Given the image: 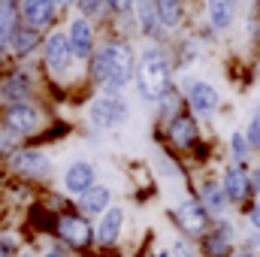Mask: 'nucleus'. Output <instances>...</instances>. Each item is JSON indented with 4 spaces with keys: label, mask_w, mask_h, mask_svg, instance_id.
<instances>
[{
    "label": "nucleus",
    "mask_w": 260,
    "mask_h": 257,
    "mask_svg": "<svg viewBox=\"0 0 260 257\" xmlns=\"http://www.w3.org/2000/svg\"><path fill=\"white\" fill-rule=\"evenodd\" d=\"M88 76L100 85L103 94H124L136 76V52L127 40H106L88 58Z\"/></svg>",
    "instance_id": "1"
},
{
    "label": "nucleus",
    "mask_w": 260,
    "mask_h": 257,
    "mask_svg": "<svg viewBox=\"0 0 260 257\" xmlns=\"http://www.w3.org/2000/svg\"><path fill=\"white\" fill-rule=\"evenodd\" d=\"M136 91L142 100L154 103L170 85H173V64L167 58V52L160 46H145L139 55H136Z\"/></svg>",
    "instance_id": "2"
},
{
    "label": "nucleus",
    "mask_w": 260,
    "mask_h": 257,
    "mask_svg": "<svg viewBox=\"0 0 260 257\" xmlns=\"http://www.w3.org/2000/svg\"><path fill=\"white\" fill-rule=\"evenodd\" d=\"M52 239L61 242L70 254H79V257L97 254V242H94V218L82 215L76 206H67V209L58 212V218H55V230H52Z\"/></svg>",
    "instance_id": "3"
},
{
    "label": "nucleus",
    "mask_w": 260,
    "mask_h": 257,
    "mask_svg": "<svg viewBox=\"0 0 260 257\" xmlns=\"http://www.w3.org/2000/svg\"><path fill=\"white\" fill-rule=\"evenodd\" d=\"M6 173L27 182V185H46L52 182L55 176V164L46 151L40 148H30V145H21V148H9L6 151Z\"/></svg>",
    "instance_id": "4"
},
{
    "label": "nucleus",
    "mask_w": 260,
    "mask_h": 257,
    "mask_svg": "<svg viewBox=\"0 0 260 257\" xmlns=\"http://www.w3.org/2000/svg\"><path fill=\"white\" fill-rule=\"evenodd\" d=\"M46 124V112L40 103L24 100V103H3L0 109V133L3 139H27L37 136Z\"/></svg>",
    "instance_id": "5"
},
{
    "label": "nucleus",
    "mask_w": 260,
    "mask_h": 257,
    "mask_svg": "<svg viewBox=\"0 0 260 257\" xmlns=\"http://www.w3.org/2000/svg\"><path fill=\"white\" fill-rule=\"evenodd\" d=\"M170 221H173V227H176V233L179 236H185V239H200L209 227H212V215L206 212V206L197 200L194 194L191 197H185L179 206H173L170 209Z\"/></svg>",
    "instance_id": "6"
},
{
    "label": "nucleus",
    "mask_w": 260,
    "mask_h": 257,
    "mask_svg": "<svg viewBox=\"0 0 260 257\" xmlns=\"http://www.w3.org/2000/svg\"><path fill=\"white\" fill-rule=\"evenodd\" d=\"M43 64L46 70L55 76V79H64L73 73V67L79 64L73 49H70V40H67L64 27H52L46 37H43Z\"/></svg>",
    "instance_id": "7"
},
{
    "label": "nucleus",
    "mask_w": 260,
    "mask_h": 257,
    "mask_svg": "<svg viewBox=\"0 0 260 257\" xmlns=\"http://www.w3.org/2000/svg\"><path fill=\"white\" fill-rule=\"evenodd\" d=\"M236 242H239V230L224 215V218H215L212 227L197 239V248H200V257H230Z\"/></svg>",
    "instance_id": "8"
},
{
    "label": "nucleus",
    "mask_w": 260,
    "mask_h": 257,
    "mask_svg": "<svg viewBox=\"0 0 260 257\" xmlns=\"http://www.w3.org/2000/svg\"><path fill=\"white\" fill-rule=\"evenodd\" d=\"M130 118V106L121 94H100L88 103V121L97 130H115Z\"/></svg>",
    "instance_id": "9"
},
{
    "label": "nucleus",
    "mask_w": 260,
    "mask_h": 257,
    "mask_svg": "<svg viewBox=\"0 0 260 257\" xmlns=\"http://www.w3.org/2000/svg\"><path fill=\"white\" fill-rule=\"evenodd\" d=\"M124 221H127V212L118 203H112L103 215L94 218V242H97V251L100 254H109V251H115L121 245Z\"/></svg>",
    "instance_id": "10"
},
{
    "label": "nucleus",
    "mask_w": 260,
    "mask_h": 257,
    "mask_svg": "<svg viewBox=\"0 0 260 257\" xmlns=\"http://www.w3.org/2000/svg\"><path fill=\"white\" fill-rule=\"evenodd\" d=\"M221 191L227 197L230 209H245L251 200H254V191H251V170L248 164H227L224 173H221Z\"/></svg>",
    "instance_id": "11"
},
{
    "label": "nucleus",
    "mask_w": 260,
    "mask_h": 257,
    "mask_svg": "<svg viewBox=\"0 0 260 257\" xmlns=\"http://www.w3.org/2000/svg\"><path fill=\"white\" fill-rule=\"evenodd\" d=\"M182 94H185V103L191 106V112L209 118L218 106H221V94L215 85L203 82V79H182Z\"/></svg>",
    "instance_id": "12"
},
{
    "label": "nucleus",
    "mask_w": 260,
    "mask_h": 257,
    "mask_svg": "<svg viewBox=\"0 0 260 257\" xmlns=\"http://www.w3.org/2000/svg\"><path fill=\"white\" fill-rule=\"evenodd\" d=\"M34 76L27 67H9L0 76V100L3 103H24L34 100Z\"/></svg>",
    "instance_id": "13"
},
{
    "label": "nucleus",
    "mask_w": 260,
    "mask_h": 257,
    "mask_svg": "<svg viewBox=\"0 0 260 257\" xmlns=\"http://www.w3.org/2000/svg\"><path fill=\"white\" fill-rule=\"evenodd\" d=\"M58 12L61 9L55 6V0H18V18H21V24L34 27L40 34H46V30L55 27Z\"/></svg>",
    "instance_id": "14"
},
{
    "label": "nucleus",
    "mask_w": 260,
    "mask_h": 257,
    "mask_svg": "<svg viewBox=\"0 0 260 257\" xmlns=\"http://www.w3.org/2000/svg\"><path fill=\"white\" fill-rule=\"evenodd\" d=\"M67 40H70V49L76 55V61H88L97 49V34H94V21L85 18V15H76L70 24H67Z\"/></svg>",
    "instance_id": "15"
},
{
    "label": "nucleus",
    "mask_w": 260,
    "mask_h": 257,
    "mask_svg": "<svg viewBox=\"0 0 260 257\" xmlns=\"http://www.w3.org/2000/svg\"><path fill=\"white\" fill-rule=\"evenodd\" d=\"M91 185H97V167L91 160H73L61 176V194L70 197V200L85 194Z\"/></svg>",
    "instance_id": "16"
},
{
    "label": "nucleus",
    "mask_w": 260,
    "mask_h": 257,
    "mask_svg": "<svg viewBox=\"0 0 260 257\" xmlns=\"http://www.w3.org/2000/svg\"><path fill=\"white\" fill-rule=\"evenodd\" d=\"M43 37L46 34H40V30H34V27H27V24H15L12 27V34L6 37V52L15 58V61H27L30 55H37L40 49H43Z\"/></svg>",
    "instance_id": "17"
},
{
    "label": "nucleus",
    "mask_w": 260,
    "mask_h": 257,
    "mask_svg": "<svg viewBox=\"0 0 260 257\" xmlns=\"http://www.w3.org/2000/svg\"><path fill=\"white\" fill-rule=\"evenodd\" d=\"M167 139H170V145L179 148V151L194 148L197 142H200V124H197V118L191 112H182V115H176L173 121H167Z\"/></svg>",
    "instance_id": "18"
},
{
    "label": "nucleus",
    "mask_w": 260,
    "mask_h": 257,
    "mask_svg": "<svg viewBox=\"0 0 260 257\" xmlns=\"http://www.w3.org/2000/svg\"><path fill=\"white\" fill-rule=\"evenodd\" d=\"M133 15H136V27L145 40H154L160 43L164 40V27H160V18H157V3L154 0H133Z\"/></svg>",
    "instance_id": "19"
},
{
    "label": "nucleus",
    "mask_w": 260,
    "mask_h": 257,
    "mask_svg": "<svg viewBox=\"0 0 260 257\" xmlns=\"http://www.w3.org/2000/svg\"><path fill=\"white\" fill-rule=\"evenodd\" d=\"M73 206L82 212V215H88V218H97V215H103L109 206H112V191H109V185H91L85 194H79L76 200H73Z\"/></svg>",
    "instance_id": "20"
},
{
    "label": "nucleus",
    "mask_w": 260,
    "mask_h": 257,
    "mask_svg": "<svg viewBox=\"0 0 260 257\" xmlns=\"http://www.w3.org/2000/svg\"><path fill=\"white\" fill-rule=\"evenodd\" d=\"M194 197L206 206V212H209L212 218H224V215L230 212V203H227V197L221 191V182H218V179H203V182L197 185Z\"/></svg>",
    "instance_id": "21"
},
{
    "label": "nucleus",
    "mask_w": 260,
    "mask_h": 257,
    "mask_svg": "<svg viewBox=\"0 0 260 257\" xmlns=\"http://www.w3.org/2000/svg\"><path fill=\"white\" fill-rule=\"evenodd\" d=\"M206 18L212 30H227L236 21V0H206Z\"/></svg>",
    "instance_id": "22"
},
{
    "label": "nucleus",
    "mask_w": 260,
    "mask_h": 257,
    "mask_svg": "<svg viewBox=\"0 0 260 257\" xmlns=\"http://www.w3.org/2000/svg\"><path fill=\"white\" fill-rule=\"evenodd\" d=\"M154 103H157V112H160L164 121H173L176 115L185 112V94H182V88H176V85H170Z\"/></svg>",
    "instance_id": "23"
},
{
    "label": "nucleus",
    "mask_w": 260,
    "mask_h": 257,
    "mask_svg": "<svg viewBox=\"0 0 260 257\" xmlns=\"http://www.w3.org/2000/svg\"><path fill=\"white\" fill-rule=\"evenodd\" d=\"M164 30H179L185 21V0H154Z\"/></svg>",
    "instance_id": "24"
},
{
    "label": "nucleus",
    "mask_w": 260,
    "mask_h": 257,
    "mask_svg": "<svg viewBox=\"0 0 260 257\" xmlns=\"http://www.w3.org/2000/svg\"><path fill=\"white\" fill-rule=\"evenodd\" d=\"M18 21V0H0V46H6V37Z\"/></svg>",
    "instance_id": "25"
},
{
    "label": "nucleus",
    "mask_w": 260,
    "mask_h": 257,
    "mask_svg": "<svg viewBox=\"0 0 260 257\" xmlns=\"http://www.w3.org/2000/svg\"><path fill=\"white\" fill-rule=\"evenodd\" d=\"M73 6L79 9V15H85V18H106V12H109V6H106V0H73Z\"/></svg>",
    "instance_id": "26"
},
{
    "label": "nucleus",
    "mask_w": 260,
    "mask_h": 257,
    "mask_svg": "<svg viewBox=\"0 0 260 257\" xmlns=\"http://www.w3.org/2000/svg\"><path fill=\"white\" fill-rule=\"evenodd\" d=\"M230 154H233V164H248L251 145H248L245 133H233V136H230Z\"/></svg>",
    "instance_id": "27"
},
{
    "label": "nucleus",
    "mask_w": 260,
    "mask_h": 257,
    "mask_svg": "<svg viewBox=\"0 0 260 257\" xmlns=\"http://www.w3.org/2000/svg\"><path fill=\"white\" fill-rule=\"evenodd\" d=\"M21 251V236L12 230H0V257H18Z\"/></svg>",
    "instance_id": "28"
},
{
    "label": "nucleus",
    "mask_w": 260,
    "mask_h": 257,
    "mask_svg": "<svg viewBox=\"0 0 260 257\" xmlns=\"http://www.w3.org/2000/svg\"><path fill=\"white\" fill-rule=\"evenodd\" d=\"M170 257H200L194 239H185V236H176L173 245H170Z\"/></svg>",
    "instance_id": "29"
},
{
    "label": "nucleus",
    "mask_w": 260,
    "mask_h": 257,
    "mask_svg": "<svg viewBox=\"0 0 260 257\" xmlns=\"http://www.w3.org/2000/svg\"><path fill=\"white\" fill-rule=\"evenodd\" d=\"M245 139H248L251 151H257L260 148V109L251 115V121H248V127H245Z\"/></svg>",
    "instance_id": "30"
},
{
    "label": "nucleus",
    "mask_w": 260,
    "mask_h": 257,
    "mask_svg": "<svg viewBox=\"0 0 260 257\" xmlns=\"http://www.w3.org/2000/svg\"><path fill=\"white\" fill-rule=\"evenodd\" d=\"M242 215H245V221H248V230H257L260 233V197H254V200L242 209Z\"/></svg>",
    "instance_id": "31"
},
{
    "label": "nucleus",
    "mask_w": 260,
    "mask_h": 257,
    "mask_svg": "<svg viewBox=\"0 0 260 257\" xmlns=\"http://www.w3.org/2000/svg\"><path fill=\"white\" fill-rule=\"evenodd\" d=\"M40 257H73L67 251L61 242H55V239H49V242H43V248H40Z\"/></svg>",
    "instance_id": "32"
},
{
    "label": "nucleus",
    "mask_w": 260,
    "mask_h": 257,
    "mask_svg": "<svg viewBox=\"0 0 260 257\" xmlns=\"http://www.w3.org/2000/svg\"><path fill=\"white\" fill-rule=\"evenodd\" d=\"M106 6H109V12H115V15H130V12H133V0H106Z\"/></svg>",
    "instance_id": "33"
},
{
    "label": "nucleus",
    "mask_w": 260,
    "mask_h": 257,
    "mask_svg": "<svg viewBox=\"0 0 260 257\" xmlns=\"http://www.w3.org/2000/svg\"><path fill=\"white\" fill-rule=\"evenodd\" d=\"M236 245L251 248V251H260V233H257V230H248L245 236H239V242H236Z\"/></svg>",
    "instance_id": "34"
},
{
    "label": "nucleus",
    "mask_w": 260,
    "mask_h": 257,
    "mask_svg": "<svg viewBox=\"0 0 260 257\" xmlns=\"http://www.w3.org/2000/svg\"><path fill=\"white\" fill-rule=\"evenodd\" d=\"M251 191H254V197H260V164L251 170Z\"/></svg>",
    "instance_id": "35"
},
{
    "label": "nucleus",
    "mask_w": 260,
    "mask_h": 257,
    "mask_svg": "<svg viewBox=\"0 0 260 257\" xmlns=\"http://www.w3.org/2000/svg\"><path fill=\"white\" fill-rule=\"evenodd\" d=\"M230 257H260V251H251V248H242V245H236Z\"/></svg>",
    "instance_id": "36"
},
{
    "label": "nucleus",
    "mask_w": 260,
    "mask_h": 257,
    "mask_svg": "<svg viewBox=\"0 0 260 257\" xmlns=\"http://www.w3.org/2000/svg\"><path fill=\"white\" fill-rule=\"evenodd\" d=\"M55 6H58V9H61V12H67V9H70V6H73V0H55Z\"/></svg>",
    "instance_id": "37"
},
{
    "label": "nucleus",
    "mask_w": 260,
    "mask_h": 257,
    "mask_svg": "<svg viewBox=\"0 0 260 257\" xmlns=\"http://www.w3.org/2000/svg\"><path fill=\"white\" fill-rule=\"evenodd\" d=\"M3 215H6V200L0 197V221H3ZM0 230H3V227H0Z\"/></svg>",
    "instance_id": "38"
},
{
    "label": "nucleus",
    "mask_w": 260,
    "mask_h": 257,
    "mask_svg": "<svg viewBox=\"0 0 260 257\" xmlns=\"http://www.w3.org/2000/svg\"><path fill=\"white\" fill-rule=\"evenodd\" d=\"M6 185V167H0V188Z\"/></svg>",
    "instance_id": "39"
},
{
    "label": "nucleus",
    "mask_w": 260,
    "mask_h": 257,
    "mask_svg": "<svg viewBox=\"0 0 260 257\" xmlns=\"http://www.w3.org/2000/svg\"><path fill=\"white\" fill-rule=\"evenodd\" d=\"M6 154V139H3V133H0V157Z\"/></svg>",
    "instance_id": "40"
},
{
    "label": "nucleus",
    "mask_w": 260,
    "mask_h": 257,
    "mask_svg": "<svg viewBox=\"0 0 260 257\" xmlns=\"http://www.w3.org/2000/svg\"><path fill=\"white\" fill-rule=\"evenodd\" d=\"M257 3H260V0H257Z\"/></svg>",
    "instance_id": "41"
}]
</instances>
